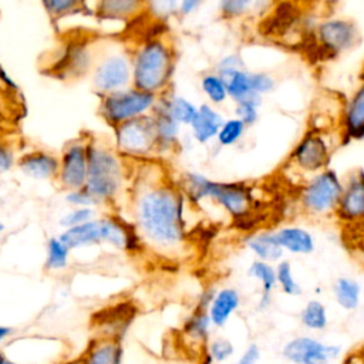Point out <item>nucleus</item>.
<instances>
[{"label": "nucleus", "mask_w": 364, "mask_h": 364, "mask_svg": "<svg viewBox=\"0 0 364 364\" xmlns=\"http://www.w3.org/2000/svg\"><path fill=\"white\" fill-rule=\"evenodd\" d=\"M185 195L165 178L141 175L129 192V215L144 247L164 257H179L188 249Z\"/></svg>", "instance_id": "nucleus-1"}, {"label": "nucleus", "mask_w": 364, "mask_h": 364, "mask_svg": "<svg viewBox=\"0 0 364 364\" xmlns=\"http://www.w3.org/2000/svg\"><path fill=\"white\" fill-rule=\"evenodd\" d=\"M127 159L112 144L90 136L88 171L84 188L97 200L98 206H112L127 186Z\"/></svg>", "instance_id": "nucleus-2"}, {"label": "nucleus", "mask_w": 364, "mask_h": 364, "mask_svg": "<svg viewBox=\"0 0 364 364\" xmlns=\"http://www.w3.org/2000/svg\"><path fill=\"white\" fill-rule=\"evenodd\" d=\"M132 87L162 95L168 91L175 71L173 46L162 36H152L142 40L131 51Z\"/></svg>", "instance_id": "nucleus-3"}, {"label": "nucleus", "mask_w": 364, "mask_h": 364, "mask_svg": "<svg viewBox=\"0 0 364 364\" xmlns=\"http://www.w3.org/2000/svg\"><path fill=\"white\" fill-rule=\"evenodd\" d=\"M182 192L191 202L212 200L219 205L232 219L243 222L252 216L255 196L252 189L242 182H218L198 172L183 176Z\"/></svg>", "instance_id": "nucleus-4"}, {"label": "nucleus", "mask_w": 364, "mask_h": 364, "mask_svg": "<svg viewBox=\"0 0 364 364\" xmlns=\"http://www.w3.org/2000/svg\"><path fill=\"white\" fill-rule=\"evenodd\" d=\"M90 78L91 87L98 97L131 87V51L117 43L104 47L92 60Z\"/></svg>", "instance_id": "nucleus-5"}, {"label": "nucleus", "mask_w": 364, "mask_h": 364, "mask_svg": "<svg viewBox=\"0 0 364 364\" xmlns=\"http://www.w3.org/2000/svg\"><path fill=\"white\" fill-rule=\"evenodd\" d=\"M158 95L128 87L100 97L98 115L111 128L152 112Z\"/></svg>", "instance_id": "nucleus-6"}, {"label": "nucleus", "mask_w": 364, "mask_h": 364, "mask_svg": "<svg viewBox=\"0 0 364 364\" xmlns=\"http://www.w3.org/2000/svg\"><path fill=\"white\" fill-rule=\"evenodd\" d=\"M114 129V148L125 159H148L158 154L152 115L125 121Z\"/></svg>", "instance_id": "nucleus-7"}, {"label": "nucleus", "mask_w": 364, "mask_h": 364, "mask_svg": "<svg viewBox=\"0 0 364 364\" xmlns=\"http://www.w3.org/2000/svg\"><path fill=\"white\" fill-rule=\"evenodd\" d=\"M343 191V182L333 169H323L301 188L300 206L310 216L334 215Z\"/></svg>", "instance_id": "nucleus-8"}, {"label": "nucleus", "mask_w": 364, "mask_h": 364, "mask_svg": "<svg viewBox=\"0 0 364 364\" xmlns=\"http://www.w3.org/2000/svg\"><path fill=\"white\" fill-rule=\"evenodd\" d=\"M90 136V134L84 132L70 139L58 155V172L55 181L65 192L84 188L85 185Z\"/></svg>", "instance_id": "nucleus-9"}, {"label": "nucleus", "mask_w": 364, "mask_h": 364, "mask_svg": "<svg viewBox=\"0 0 364 364\" xmlns=\"http://www.w3.org/2000/svg\"><path fill=\"white\" fill-rule=\"evenodd\" d=\"M340 353V346L324 343L309 334L296 336L282 347L283 358L291 364H330Z\"/></svg>", "instance_id": "nucleus-10"}, {"label": "nucleus", "mask_w": 364, "mask_h": 364, "mask_svg": "<svg viewBox=\"0 0 364 364\" xmlns=\"http://www.w3.org/2000/svg\"><path fill=\"white\" fill-rule=\"evenodd\" d=\"M358 38V27L348 18H330L317 26L316 40L320 48L330 55L348 51L357 44Z\"/></svg>", "instance_id": "nucleus-11"}, {"label": "nucleus", "mask_w": 364, "mask_h": 364, "mask_svg": "<svg viewBox=\"0 0 364 364\" xmlns=\"http://www.w3.org/2000/svg\"><path fill=\"white\" fill-rule=\"evenodd\" d=\"M336 218L347 225L354 226L364 219V172L357 169L343 182V191L334 212Z\"/></svg>", "instance_id": "nucleus-12"}, {"label": "nucleus", "mask_w": 364, "mask_h": 364, "mask_svg": "<svg viewBox=\"0 0 364 364\" xmlns=\"http://www.w3.org/2000/svg\"><path fill=\"white\" fill-rule=\"evenodd\" d=\"M102 243H108L115 249L135 255L144 249V243L138 236L131 220L121 218L119 215L108 213L100 218Z\"/></svg>", "instance_id": "nucleus-13"}, {"label": "nucleus", "mask_w": 364, "mask_h": 364, "mask_svg": "<svg viewBox=\"0 0 364 364\" xmlns=\"http://www.w3.org/2000/svg\"><path fill=\"white\" fill-rule=\"evenodd\" d=\"M330 159V149L326 139L316 131H309L296 145L291 162L301 171L317 173L326 169Z\"/></svg>", "instance_id": "nucleus-14"}, {"label": "nucleus", "mask_w": 364, "mask_h": 364, "mask_svg": "<svg viewBox=\"0 0 364 364\" xmlns=\"http://www.w3.org/2000/svg\"><path fill=\"white\" fill-rule=\"evenodd\" d=\"M17 169L34 181H55L58 156L46 149H31L17 156Z\"/></svg>", "instance_id": "nucleus-15"}, {"label": "nucleus", "mask_w": 364, "mask_h": 364, "mask_svg": "<svg viewBox=\"0 0 364 364\" xmlns=\"http://www.w3.org/2000/svg\"><path fill=\"white\" fill-rule=\"evenodd\" d=\"M151 115L154 119L158 154L171 151L179 142L181 124L171 115V112L168 111L161 95L158 97V101H156Z\"/></svg>", "instance_id": "nucleus-16"}, {"label": "nucleus", "mask_w": 364, "mask_h": 364, "mask_svg": "<svg viewBox=\"0 0 364 364\" xmlns=\"http://www.w3.org/2000/svg\"><path fill=\"white\" fill-rule=\"evenodd\" d=\"M242 304V294L236 287L225 286L216 289L215 296L208 306V314L215 328H223L230 317L239 310Z\"/></svg>", "instance_id": "nucleus-17"}, {"label": "nucleus", "mask_w": 364, "mask_h": 364, "mask_svg": "<svg viewBox=\"0 0 364 364\" xmlns=\"http://www.w3.org/2000/svg\"><path fill=\"white\" fill-rule=\"evenodd\" d=\"M80 358L82 364H124V347L119 340L94 337Z\"/></svg>", "instance_id": "nucleus-18"}, {"label": "nucleus", "mask_w": 364, "mask_h": 364, "mask_svg": "<svg viewBox=\"0 0 364 364\" xmlns=\"http://www.w3.org/2000/svg\"><path fill=\"white\" fill-rule=\"evenodd\" d=\"M341 132L346 139L364 138V82L353 92L344 107Z\"/></svg>", "instance_id": "nucleus-19"}, {"label": "nucleus", "mask_w": 364, "mask_h": 364, "mask_svg": "<svg viewBox=\"0 0 364 364\" xmlns=\"http://www.w3.org/2000/svg\"><path fill=\"white\" fill-rule=\"evenodd\" d=\"M243 243L257 260L276 264L284 256V250L279 245L274 236V230H256L249 233Z\"/></svg>", "instance_id": "nucleus-20"}, {"label": "nucleus", "mask_w": 364, "mask_h": 364, "mask_svg": "<svg viewBox=\"0 0 364 364\" xmlns=\"http://www.w3.org/2000/svg\"><path fill=\"white\" fill-rule=\"evenodd\" d=\"M282 249L290 255H310L316 250L314 236L301 226L287 225L274 230Z\"/></svg>", "instance_id": "nucleus-21"}, {"label": "nucleus", "mask_w": 364, "mask_h": 364, "mask_svg": "<svg viewBox=\"0 0 364 364\" xmlns=\"http://www.w3.org/2000/svg\"><path fill=\"white\" fill-rule=\"evenodd\" d=\"M145 6V0H95L94 13L98 18L109 21H129Z\"/></svg>", "instance_id": "nucleus-22"}, {"label": "nucleus", "mask_w": 364, "mask_h": 364, "mask_svg": "<svg viewBox=\"0 0 364 364\" xmlns=\"http://www.w3.org/2000/svg\"><path fill=\"white\" fill-rule=\"evenodd\" d=\"M223 117L210 104H202L191 122V131L196 142L206 144L216 138L220 125L223 124Z\"/></svg>", "instance_id": "nucleus-23"}, {"label": "nucleus", "mask_w": 364, "mask_h": 364, "mask_svg": "<svg viewBox=\"0 0 364 364\" xmlns=\"http://www.w3.org/2000/svg\"><path fill=\"white\" fill-rule=\"evenodd\" d=\"M212 323L208 314V309L195 304L191 313L182 323V334L186 340L196 346L205 347L210 337Z\"/></svg>", "instance_id": "nucleus-24"}, {"label": "nucleus", "mask_w": 364, "mask_h": 364, "mask_svg": "<svg viewBox=\"0 0 364 364\" xmlns=\"http://www.w3.org/2000/svg\"><path fill=\"white\" fill-rule=\"evenodd\" d=\"M58 237L73 250L77 247L91 246L102 243V235H101V223L100 218H94L85 223H81L78 226L67 228L64 229Z\"/></svg>", "instance_id": "nucleus-25"}, {"label": "nucleus", "mask_w": 364, "mask_h": 364, "mask_svg": "<svg viewBox=\"0 0 364 364\" xmlns=\"http://www.w3.org/2000/svg\"><path fill=\"white\" fill-rule=\"evenodd\" d=\"M121 307V306H119ZM114 307L109 309L101 316V318H94L97 327L100 328V333L97 337H107V338H115L122 340L124 333L128 328L129 321L132 320L131 314L128 313V309H119Z\"/></svg>", "instance_id": "nucleus-26"}, {"label": "nucleus", "mask_w": 364, "mask_h": 364, "mask_svg": "<svg viewBox=\"0 0 364 364\" xmlns=\"http://www.w3.org/2000/svg\"><path fill=\"white\" fill-rule=\"evenodd\" d=\"M336 303L346 311H353L360 306L363 287L361 283L350 276H340L331 286Z\"/></svg>", "instance_id": "nucleus-27"}, {"label": "nucleus", "mask_w": 364, "mask_h": 364, "mask_svg": "<svg viewBox=\"0 0 364 364\" xmlns=\"http://www.w3.org/2000/svg\"><path fill=\"white\" fill-rule=\"evenodd\" d=\"M299 318L301 326L311 331L326 330L330 321L326 304L317 299H311L306 301V304L303 306L299 314Z\"/></svg>", "instance_id": "nucleus-28"}, {"label": "nucleus", "mask_w": 364, "mask_h": 364, "mask_svg": "<svg viewBox=\"0 0 364 364\" xmlns=\"http://www.w3.org/2000/svg\"><path fill=\"white\" fill-rule=\"evenodd\" d=\"M161 97H162L168 111L171 112V115L181 125H191V122L198 111V107L192 101L183 98L182 95H176V94L169 95L168 91L164 92Z\"/></svg>", "instance_id": "nucleus-29"}, {"label": "nucleus", "mask_w": 364, "mask_h": 364, "mask_svg": "<svg viewBox=\"0 0 364 364\" xmlns=\"http://www.w3.org/2000/svg\"><path fill=\"white\" fill-rule=\"evenodd\" d=\"M247 276L260 283V294H273L277 287L276 267L272 263L255 259L247 267Z\"/></svg>", "instance_id": "nucleus-30"}, {"label": "nucleus", "mask_w": 364, "mask_h": 364, "mask_svg": "<svg viewBox=\"0 0 364 364\" xmlns=\"http://www.w3.org/2000/svg\"><path fill=\"white\" fill-rule=\"evenodd\" d=\"M225 81L228 88V97L235 102H240L256 95L252 88L250 73L245 68L230 74L228 78H225Z\"/></svg>", "instance_id": "nucleus-31"}, {"label": "nucleus", "mask_w": 364, "mask_h": 364, "mask_svg": "<svg viewBox=\"0 0 364 364\" xmlns=\"http://www.w3.org/2000/svg\"><path fill=\"white\" fill-rule=\"evenodd\" d=\"M44 11L53 21L74 16L87 7V0H40Z\"/></svg>", "instance_id": "nucleus-32"}, {"label": "nucleus", "mask_w": 364, "mask_h": 364, "mask_svg": "<svg viewBox=\"0 0 364 364\" xmlns=\"http://www.w3.org/2000/svg\"><path fill=\"white\" fill-rule=\"evenodd\" d=\"M71 249L58 237L53 236L47 242V256L46 269L47 270H61L68 264Z\"/></svg>", "instance_id": "nucleus-33"}, {"label": "nucleus", "mask_w": 364, "mask_h": 364, "mask_svg": "<svg viewBox=\"0 0 364 364\" xmlns=\"http://www.w3.org/2000/svg\"><path fill=\"white\" fill-rule=\"evenodd\" d=\"M274 267H276V283L280 287L282 293H284L286 296H290V297L300 296L303 290L293 274L291 263L286 259H282L280 262H277L274 264Z\"/></svg>", "instance_id": "nucleus-34"}, {"label": "nucleus", "mask_w": 364, "mask_h": 364, "mask_svg": "<svg viewBox=\"0 0 364 364\" xmlns=\"http://www.w3.org/2000/svg\"><path fill=\"white\" fill-rule=\"evenodd\" d=\"M200 88L212 104H222L229 98L226 81L216 73H209L203 75L200 80Z\"/></svg>", "instance_id": "nucleus-35"}, {"label": "nucleus", "mask_w": 364, "mask_h": 364, "mask_svg": "<svg viewBox=\"0 0 364 364\" xmlns=\"http://www.w3.org/2000/svg\"><path fill=\"white\" fill-rule=\"evenodd\" d=\"M245 131H246V127L240 119H237L236 117L228 118L220 125L216 135V141L220 146H232L243 136Z\"/></svg>", "instance_id": "nucleus-36"}, {"label": "nucleus", "mask_w": 364, "mask_h": 364, "mask_svg": "<svg viewBox=\"0 0 364 364\" xmlns=\"http://www.w3.org/2000/svg\"><path fill=\"white\" fill-rule=\"evenodd\" d=\"M205 354L213 363H225L235 354L233 343L226 337H215L205 346Z\"/></svg>", "instance_id": "nucleus-37"}, {"label": "nucleus", "mask_w": 364, "mask_h": 364, "mask_svg": "<svg viewBox=\"0 0 364 364\" xmlns=\"http://www.w3.org/2000/svg\"><path fill=\"white\" fill-rule=\"evenodd\" d=\"M179 0H145L144 10L156 21H166L172 16L178 14Z\"/></svg>", "instance_id": "nucleus-38"}, {"label": "nucleus", "mask_w": 364, "mask_h": 364, "mask_svg": "<svg viewBox=\"0 0 364 364\" xmlns=\"http://www.w3.org/2000/svg\"><path fill=\"white\" fill-rule=\"evenodd\" d=\"M260 102H262V97H259V95H255L245 101L236 102V118L240 119L246 128L253 125L257 121Z\"/></svg>", "instance_id": "nucleus-39"}, {"label": "nucleus", "mask_w": 364, "mask_h": 364, "mask_svg": "<svg viewBox=\"0 0 364 364\" xmlns=\"http://www.w3.org/2000/svg\"><path fill=\"white\" fill-rule=\"evenodd\" d=\"M255 3L256 0H219L218 9L225 18H239L245 16Z\"/></svg>", "instance_id": "nucleus-40"}, {"label": "nucleus", "mask_w": 364, "mask_h": 364, "mask_svg": "<svg viewBox=\"0 0 364 364\" xmlns=\"http://www.w3.org/2000/svg\"><path fill=\"white\" fill-rule=\"evenodd\" d=\"M97 218L95 216V208H71L68 212H65L61 219L60 225L67 229L73 226H78L81 223H85L91 219Z\"/></svg>", "instance_id": "nucleus-41"}, {"label": "nucleus", "mask_w": 364, "mask_h": 364, "mask_svg": "<svg viewBox=\"0 0 364 364\" xmlns=\"http://www.w3.org/2000/svg\"><path fill=\"white\" fill-rule=\"evenodd\" d=\"M64 200L71 208H97V200L91 196V193L85 188L67 191L64 195Z\"/></svg>", "instance_id": "nucleus-42"}, {"label": "nucleus", "mask_w": 364, "mask_h": 364, "mask_svg": "<svg viewBox=\"0 0 364 364\" xmlns=\"http://www.w3.org/2000/svg\"><path fill=\"white\" fill-rule=\"evenodd\" d=\"M243 68L245 67H243L242 57L236 53H232V54H228V55H225L219 60V63L216 64L215 73L219 74L223 78H228L230 74H233L239 70H243Z\"/></svg>", "instance_id": "nucleus-43"}, {"label": "nucleus", "mask_w": 364, "mask_h": 364, "mask_svg": "<svg viewBox=\"0 0 364 364\" xmlns=\"http://www.w3.org/2000/svg\"><path fill=\"white\" fill-rule=\"evenodd\" d=\"M250 81H252V88L253 92L259 97H262L263 94H269L274 90L276 87V81L274 78L267 74V73H250Z\"/></svg>", "instance_id": "nucleus-44"}, {"label": "nucleus", "mask_w": 364, "mask_h": 364, "mask_svg": "<svg viewBox=\"0 0 364 364\" xmlns=\"http://www.w3.org/2000/svg\"><path fill=\"white\" fill-rule=\"evenodd\" d=\"M16 152L10 144L0 141V175L7 173L13 166H16Z\"/></svg>", "instance_id": "nucleus-45"}, {"label": "nucleus", "mask_w": 364, "mask_h": 364, "mask_svg": "<svg viewBox=\"0 0 364 364\" xmlns=\"http://www.w3.org/2000/svg\"><path fill=\"white\" fill-rule=\"evenodd\" d=\"M262 357V350L257 343H250L237 357L236 364H257Z\"/></svg>", "instance_id": "nucleus-46"}, {"label": "nucleus", "mask_w": 364, "mask_h": 364, "mask_svg": "<svg viewBox=\"0 0 364 364\" xmlns=\"http://www.w3.org/2000/svg\"><path fill=\"white\" fill-rule=\"evenodd\" d=\"M205 0H179V7H178V14L182 17H186L192 13H195Z\"/></svg>", "instance_id": "nucleus-47"}, {"label": "nucleus", "mask_w": 364, "mask_h": 364, "mask_svg": "<svg viewBox=\"0 0 364 364\" xmlns=\"http://www.w3.org/2000/svg\"><path fill=\"white\" fill-rule=\"evenodd\" d=\"M272 303H273V294H260L257 299V303H256V310L260 313L267 311L270 309Z\"/></svg>", "instance_id": "nucleus-48"}, {"label": "nucleus", "mask_w": 364, "mask_h": 364, "mask_svg": "<svg viewBox=\"0 0 364 364\" xmlns=\"http://www.w3.org/2000/svg\"><path fill=\"white\" fill-rule=\"evenodd\" d=\"M350 228H357V233H358V243H360L361 249L364 250V219H363L361 222H358L357 225L350 226Z\"/></svg>", "instance_id": "nucleus-49"}, {"label": "nucleus", "mask_w": 364, "mask_h": 364, "mask_svg": "<svg viewBox=\"0 0 364 364\" xmlns=\"http://www.w3.org/2000/svg\"><path fill=\"white\" fill-rule=\"evenodd\" d=\"M13 328L9 326H3L0 324V343H3L6 338H9L13 334Z\"/></svg>", "instance_id": "nucleus-50"}, {"label": "nucleus", "mask_w": 364, "mask_h": 364, "mask_svg": "<svg viewBox=\"0 0 364 364\" xmlns=\"http://www.w3.org/2000/svg\"><path fill=\"white\" fill-rule=\"evenodd\" d=\"M0 364H18V363L13 361L9 355H6L3 351H0Z\"/></svg>", "instance_id": "nucleus-51"}, {"label": "nucleus", "mask_w": 364, "mask_h": 364, "mask_svg": "<svg viewBox=\"0 0 364 364\" xmlns=\"http://www.w3.org/2000/svg\"><path fill=\"white\" fill-rule=\"evenodd\" d=\"M63 364H82V361H81V358L78 357V358H74V360L65 361V363H63Z\"/></svg>", "instance_id": "nucleus-52"}, {"label": "nucleus", "mask_w": 364, "mask_h": 364, "mask_svg": "<svg viewBox=\"0 0 364 364\" xmlns=\"http://www.w3.org/2000/svg\"><path fill=\"white\" fill-rule=\"evenodd\" d=\"M4 232V223L3 222H0V235Z\"/></svg>", "instance_id": "nucleus-53"}, {"label": "nucleus", "mask_w": 364, "mask_h": 364, "mask_svg": "<svg viewBox=\"0 0 364 364\" xmlns=\"http://www.w3.org/2000/svg\"><path fill=\"white\" fill-rule=\"evenodd\" d=\"M0 199H1V185H0Z\"/></svg>", "instance_id": "nucleus-54"}, {"label": "nucleus", "mask_w": 364, "mask_h": 364, "mask_svg": "<svg viewBox=\"0 0 364 364\" xmlns=\"http://www.w3.org/2000/svg\"><path fill=\"white\" fill-rule=\"evenodd\" d=\"M363 80H364V71H363Z\"/></svg>", "instance_id": "nucleus-55"}]
</instances>
